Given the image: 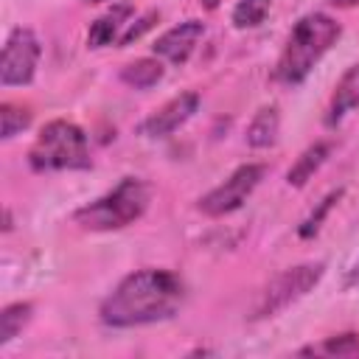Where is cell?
<instances>
[{
	"instance_id": "cell-18",
	"label": "cell",
	"mask_w": 359,
	"mask_h": 359,
	"mask_svg": "<svg viewBox=\"0 0 359 359\" xmlns=\"http://www.w3.org/2000/svg\"><path fill=\"white\" fill-rule=\"evenodd\" d=\"M266 14H269V0H238L233 6L230 20L236 28H255L266 20Z\"/></svg>"
},
{
	"instance_id": "cell-10",
	"label": "cell",
	"mask_w": 359,
	"mask_h": 359,
	"mask_svg": "<svg viewBox=\"0 0 359 359\" xmlns=\"http://www.w3.org/2000/svg\"><path fill=\"white\" fill-rule=\"evenodd\" d=\"M132 17H135V8L129 3L112 6L107 14H101L95 22H90L87 45L90 48H104V45H112V42H121V36L129 28V20Z\"/></svg>"
},
{
	"instance_id": "cell-9",
	"label": "cell",
	"mask_w": 359,
	"mask_h": 359,
	"mask_svg": "<svg viewBox=\"0 0 359 359\" xmlns=\"http://www.w3.org/2000/svg\"><path fill=\"white\" fill-rule=\"evenodd\" d=\"M202 36H205V22L202 20H185V22L168 28L165 34H160L157 42L151 45V50L157 59H168L171 65H185L191 59V53L196 50Z\"/></svg>"
},
{
	"instance_id": "cell-2",
	"label": "cell",
	"mask_w": 359,
	"mask_h": 359,
	"mask_svg": "<svg viewBox=\"0 0 359 359\" xmlns=\"http://www.w3.org/2000/svg\"><path fill=\"white\" fill-rule=\"evenodd\" d=\"M342 28L339 22L325 11H311L300 17L280 50V59L275 65V79L280 84H300L314 70V65L337 45Z\"/></svg>"
},
{
	"instance_id": "cell-20",
	"label": "cell",
	"mask_w": 359,
	"mask_h": 359,
	"mask_svg": "<svg viewBox=\"0 0 359 359\" xmlns=\"http://www.w3.org/2000/svg\"><path fill=\"white\" fill-rule=\"evenodd\" d=\"M154 20H157V11H149V14H143L137 22H129V28L123 31V36H121V42H118V45L123 48V45H132L135 39H140V36L154 25Z\"/></svg>"
},
{
	"instance_id": "cell-3",
	"label": "cell",
	"mask_w": 359,
	"mask_h": 359,
	"mask_svg": "<svg viewBox=\"0 0 359 359\" xmlns=\"http://www.w3.org/2000/svg\"><path fill=\"white\" fill-rule=\"evenodd\" d=\"M151 202V188L140 177H123L112 191L104 196L87 202L73 213V222L81 230L93 233H107V230H121L132 222H137Z\"/></svg>"
},
{
	"instance_id": "cell-23",
	"label": "cell",
	"mask_w": 359,
	"mask_h": 359,
	"mask_svg": "<svg viewBox=\"0 0 359 359\" xmlns=\"http://www.w3.org/2000/svg\"><path fill=\"white\" fill-rule=\"evenodd\" d=\"M199 3H202L208 11H213V8H219V3H222V0H199Z\"/></svg>"
},
{
	"instance_id": "cell-13",
	"label": "cell",
	"mask_w": 359,
	"mask_h": 359,
	"mask_svg": "<svg viewBox=\"0 0 359 359\" xmlns=\"http://www.w3.org/2000/svg\"><path fill=\"white\" fill-rule=\"evenodd\" d=\"M331 154V143H325V140H317V143H311L294 163H292V168L286 171V182L289 185H294V188H300V185H306L311 177H314V171L325 163V157Z\"/></svg>"
},
{
	"instance_id": "cell-15",
	"label": "cell",
	"mask_w": 359,
	"mask_h": 359,
	"mask_svg": "<svg viewBox=\"0 0 359 359\" xmlns=\"http://www.w3.org/2000/svg\"><path fill=\"white\" fill-rule=\"evenodd\" d=\"M297 353L303 356H348L356 359L359 356V334H337V337H325L317 345L300 348Z\"/></svg>"
},
{
	"instance_id": "cell-5",
	"label": "cell",
	"mask_w": 359,
	"mask_h": 359,
	"mask_svg": "<svg viewBox=\"0 0 359 359\" xmlns=\"http://www.w3.org/2000/svg\"><path fill=\"white\" fill-rule=\"evenodd\" d=\"M325 275V264L323 261H306L297 266H289L283 272H278L261 292L255 309H252V320H266L275 317L278 311L289 309L294 300H300L303 294H309L320 278Z\"/></svg>"
},
{
	"instance_id": "cell-24",
	"label": "cell",
	"mask_w": 359,
	"mask_h": 359,
	"mask_svg": "<svg viewBox=\"0 0 359 359\" xmlns=\"http://www.w3.org/2000/svg\"><path fill=\"white\" fill-rule=\"evenodd\" d=\"M90 3H107V0H90Z\"/></svg>"
},
{
	"instance_id": "cell-8",
	"label": "cell",
	"mask_w": 359,
	"mask_h": 359,
	"mask_svg": "<svg viewBox=\"0 0 359 359\" xmlns=\"http://www.w3.org/2000/svg\"><path fill=\"white\" fill-rule=\"evenodd\" d=\"M199 109V93L188 90L174 95L171 101H165L160 109H154L143 123H140V135L143 137H168L171 132H177L194 112Z\"/></svg>"
},
{
	"instance_id": "cell-16",
	"label": "cell",
	"mask_w": 359,
	"mask_h": 359,
	"mask_svg": "<svg viewBox=\"0 0 359 359\" xmlns=\"http://www.w3.org/2000/svg\"><path fill=\"white\" fill-rule=\"evenodd\" d=\"M34 306L31 303H11L0 311V345H8L31 320Z\"/></svg>"
},
{
	"instance_id": "cell-4",
	"label": "cell",
	"mask_w": 359,
	"mask_h": 359,
	"mask_svg": "<svg viewBox=\"0 0 359 359\" xmlns=\"http://www.w3.org/2000/svg\"><path fill=\"white\" fill-rule=\"evenodd\" d=\"M28 165L39 174L90 168V143L84 129L65 118L48 121L28 151Z\"/></svg>"
},
{
	"instance_id": "cell-6",
	"label": "cell",
	"mask_w": 359,
	"mask_h": 359,
	"mask_svg": "<svg viewBox=\"0 0 359 359\" xmlns=\"http://www.w3.org/2000/svg\"><path fill=\"white\" fill-rule=\"evenodd\" d=\"M42 56V45L31 28H14L0 53V84L22 87L36 76V65Z\"/></svg>"
},
{
	"instance_id": "cell-21",
	"label": "cell",
	"mask_w": 359,
	"mask_h": 359,
	"mask_svg": "<svg viewBox=\"0 0 359 359\" xmlns=\"http://www.w3.org/2000/svg\"><path fill=\"white\" fill-rule=\"evenodd\" d=\"M345 289H353V292H359V261L348 269V275H345V283H342Z\"/></svg>"
},
{
	"instance_id": "cell-22",
	"label": "cell",
	"mask_w": 359,
	"mask_h": 359,
	"mask_svg": "<svg viewBox=\"0 0 359 359\" xmlns=\"http://www.w3.org/2000/svg\"><path fill=\"white\" fill-rule=\"evenodd\" d=\"M331 6H339V8H348V6H356L359 0H328Z\"/></svg>"
},
{
	"instance_id": "cell-11",
	"label": "cell",
	"mask_w": 359,
	"mask_h": 359,
	"mask_svg": "<svg viewBox=\"0 0 359 359\" xmlns=\"http://www.w3.org/2000/svg\"><path fill=\"white\" fill-rule=\"evenodd\" d=\"M353 109H359V65H351L342 76H339V81H337V87H334V93H331V101H328V112H325V123L328 126H337L345 115H351Z\"/></svg>"
},
{
	"instance_id": "cell-17",
	"label": "cell",
	"mask_w": 359,
	"mask_h": 359,
	"mask_svg": "<svg viewBox=\"0 0 359 359\" xmlns=\"http://www.w3.org/2000/svg\"><path fill=\"white\" fill-rule=\"evenodd\" d=\"M342 199V188H337V191H331L328 196H323L320 202H317V208L300 222V227H297V236L300 238H311V236H317L320 233V227H323V222H325V216L334 210V205Z\"/></svg>"
},
{
	"instance_id": "cell-12",
	"label": "cell",
	"mask_w": 359,
	"mask_h": 359,
	"mask_svg": "<svg viewBox=\"0 0 359 359\" xmlns=\"http://www.w3.org/2000/svg\"><path fill=\"white\" fill-rule=\"evenodd\" d=\"M278 129H280V115H278V107H261L252 121L247 123V143L252 149H269L275 140H278Z\"/></svg>"
},
{
	"instance_id": "cell-7",
	"label": "cell",
	"mask_w": 359,
	"mask_h": 359,
	"mask_svg": "<svg viewBox=\"0 0 359 359\" xmlns=\"http://www.w3.org/2000/svg\"><path fill=\"white\" fill-rule=\"evenodd\" d=\"M264 174H266V168L261 163H244V165H238L222 185H216L213 191H208L199 199V210L205 216H213V219L238 210L247 202V196L258 188V182L264 180Z\"/></svg>"
},
{
	"instance_id": "cell-14",
	"label": "cell",
	"mask_w": 359,
	"mask_h": 359,
	"mask_svg": "<svg viewBox=\"0 0 359 359\" xmlns=\"http://www.w3.org/2000/svg\"><path fill=\"white\" fill-rule=\"evenodd\" d=\"M163 76H165L163 62H160V59H149V56L135 59V62L123 65V70H121V81H123L126 87H132V90H149V87H154Z\"/></svg>"
},
{
	"instance_id": "cell-1",
	"label": "cell",
	"mask_w": 359,
	"mask_h": 359,
	"mask_svg": "<svg viewBox=\"0 0 359 359\" xmlns=\"http://www.w3.org/2000/svg\"><path fill=\"white\" fill-rule=\"evenodd\" d=\"M185 300L182 280L168 269H137L126 275L101 303V323L112 328H135L168 320Z\"/></svg>"
},
{
	"instance_id": "cell-19",
	"label": "cell",
	"mask_w": 359,
	"mask_h": 359,
	"mask_svg": "<svg viewBox=\"0 0 359 359\" xmlns=\"http://www.w3.org/2000/svg\"><path fill=\"white\" fill-rule=\"evenodd\" d=\"M0 137L3 140H8V137H14V135H20L22 129H28V123H31V112L25 109V107H17V104H3L0 107Z\"/></svg>"
}]
</instances>
